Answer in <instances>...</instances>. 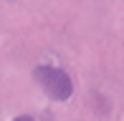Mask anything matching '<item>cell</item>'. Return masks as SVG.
I'll return each instance as SVG.
<instances>
[{
	"label": "cell",
	"instance_id": "cell-1",
	"mask_svg": "<svg viewBox=\"0 0 124 121\" xmlns=\"http://www.w3.org/2000/svg\"><path fill=\"white\" fill-rule=\"evenodd\" d=\"M33 78H36V83L41 86L51 98H56V101H66V98L74 93V81H71V76L66 73V71H61V68L38 66V68L33 71Z\"/></svg>",
	"mask_w": 124,
	"mask_h": 121
},
{
	"label": "cell",
	"instance_id": "cell-2",
	"mask_svg": "<svg viewBox=\"0 0 124 121\" xmlns=\"http://www.w3.org/2000/svg\"><path fill=\"white\" fill-rule=\"evenodd\" d=\"M13 121H36V119H33V116H28V114H20V116H15Z\"/></svg>",
	"mask_w": 124,
	"mask_h": 121
}]
</instances>
